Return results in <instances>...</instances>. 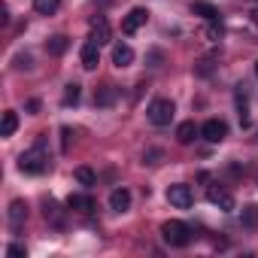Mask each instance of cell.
Here are the masks:
<instances>
[{
    "instance_id": "1",
    "label": "cell",
    "mask_w": 258,
    "mask_h": 258,
    "mask_svg": "<svg viewBox=\"0 0 258 258\" xmlns=\"http://www.w3.org/2000/svg\"><path fill=\"white\" fill-rule=\"evenodd\" d=\"M43 146H46V140L40 137L34 149H28V152H22V155H19V170H22V173L40 176V173H46V170H49V155L43 152Z\"/></svg>"
},
{
    "instance_id": "2",
    "label": "cell",
    "mask_w": 258,
    "mask_h": 258,
    "mask_svg": "<svg viewBox=\"0 0 258 258\" xmlns=\"http://www.w3.org/2000/svg\"><path fill=\"white\" fill-rule=\"evenodd\" d=\"M161 237H164V243L167 246H188L191 243V228L185 225V222H179V219H170V222H164L161 225Z\"/></svg>"
},
{
    "instance_id": "3",
    "label": "cell",
    "mask_w": 258,
    "mask_h": 258,
    "mask_svg": "<svg viewBox=\"0 0 258 258\" xmlns=\"http://www.w3.org/2000/svg\"><path fill=\"white\" fill-rule=\"evenodd\" d=\"M173 112H176V106H173V100H167V97L152 100L149 109H146V115H149V121H152L155 127H167V124L173 121Z\"/></svg>"
},
{
    "instance_id": "4",
    "label": "cell",
    "mask_w": 258,
    "mask_h": 258,
    "mask_svg": "<svg viewBox=\"0 0 258 258\" xmlns=\"http://www.w3.org/2000/svg\"><path fill=\"white\" fill-rule=\"evenodd\" d=\"M167 201H170L176 210H188V207L195 204V191H191V185L176 182V185H170V188H167Z\"/></svg>"
},
{
    "instance_id": "5",
    "label": "cell",
    "mask_w": 258,
    "mask_h": 258,
    "mask_svg": "<svg viewBox=\"0 0 258 258\" xmlns=\"http://www.w3.org/2000/svg\"><path fill=\"white\" fill-rule=\"evenodd\" d=\"M201 137L210 140V143H222V140L228 137V124H225L222 118H207V121L201 124Z\"/></svg>"
},
{
    "instance_id": "6",
    "label": "cell",
    "mask_w": 258,
    "mask_h": 258,
    "mask_svg": "<svg viewBox=\"0 0 258 258\" xmlns=\"http://www.w3.org/2000/svg\"><path fill=\"white\" fill-rule=\"evenodd\" d=\"M149 22V10H143V7H134L131 13H127L124 19H121V31L124 34H137L143 25Z\"/></svg>"
},
{
    "instance_id": "7",
    "label": "cell",
    "mask_w": 258,
    "mask_h": 258,
    "mask_svg": "<svg viewBox=\"0 0 258 258\" xmlns=\"http://www.w3.org/2000/svg\"><path fill=\"white\" fill-rule=\"evenodd\" d=\"M109 37H112L109 22H106L103 16H94V19H91V34H88V40H91V43H97V46H106V43H109Z\"/></svg>"
},
{
    "instance_id": "8",
    "label": "cell",
    "mask_w": 258,
    "mask_h": 258,
    "mask_svg": "<svg viewBox=\"0 0 258 258\" xmlns=\"http://www.w3.org/2000/svg\"><path fill=\"white\" fill-rule=\"evenodd\" d=\"M207 201H210L213 207L225 210V213L234 210V198H231V191H225V188H219V185H210V188H207Z\"/></svg>"
},
{
    "instance_id": "9",
    "label": "cell",
    "mask_w": 258,
    "mask_h": 258,
    "mask_svg": "<svg viewBox=\"0 0 258 258\" xmlns=\"http://www.w3.org/2000/svg\"><path fill=\"white\" fill-rule=\"evenodd\" d=\"M109 210H115V213H127V210H131V191H127L124 185L109 191Z\"/></svg>"
},
{
    "instance_id": "10",
    "label": "cell",
    "mask_w": 258,
    "mask_h": 258,
    "mask_svg": "<svg viewBox=\"0 0 258 258\" xmlns=\"http://www.w3.org/2000/svg\"><path fill=\"white\" fill-rule=\"evenodd\" d=\"M67 207H70L73 213H82V216H91L97 204H94V198H91V195H70V198H67Z\"/></svg>"
},
{
    "instance_id": "11",
    "label": "cell",
    "mask_w": 258,
    "mask_h": 258,
    "mask_svg": "<svg viewBox=\"0 0 258 258\" xmlns=\"http://www.w3.org/2000/svg\"><path fill=\"white\" fill-rule=\"evenodd\" d=\"M79 61H82V67H85V70H94V67L100 64V46L88 40V43L82 46V52H79Z\"/></svg>"
},
{
    "instance_id": "12",
    "label": "cell",
    "mask_w": 258,
    "mask_h": 258,
    "mask_svg": "<svg viewBox=\"0 0 258 258\" xmlns=\"http://www.w3.org/2000/svg\"><path fill=\"white\" fill-rule=\"evenodd\" d=\"M112 64L115 67H131L134 64V49L127 43H115L112 46Z\"/></svg>"
},
{
    "instance_id": "13",
    "label": "cell",
    "mask_w": 258,
    "mask_h": 258,
    "mask_svg": "<svg viewBox=\"0 0 258 258\" xmlns=\"http://www.w3.org/2000/svg\"><path fill=\"white\" fill-rule=\"evenodd\" d=\"M25 222H28V204L25 201H13L10 204V225H13V231H22Z\"/></svg>"
},
{
    "instance_id": "14",
    "label": "cell",
    "mask_w": 258,
    "mask_h": 258,
    "mask_svg": "<svg viewBox=\"0 0 258 258\" xmlns=\"http://www.w3.org/2000/svg\"><path fill=\"white\" fill-rule=\"evenodd\" d=\"M191 13L195 16H201L204 22H213V19H222V13H219V7H213L210 0H195L191 4Z\"/></svg>"
},
{
    "instance_id": "15",
    "label": "cell",
    "mask_w": 258,
    "mask_h": 258,
    "mask_svg": "<svg viewBox=\"0 0 258 258\" xmlns=\"http://www.w3.org/2000/svg\"><path fill=\"white\" fill-rule=\"evenodd\" d=\"M201 134V127L195 124V121H182L179 127H176V140L182 143V146H188V143H195V137Z\"/></svg>"
},
{
    "instance_id": "16",
    "label": "cell",
    "mask_w": 258,
    "mask_h": 258,
    "mask_svg": "<svg viewBox=\"0 0 258 258\" xmlns=\"http://www.w3.org/2000/svg\"><path fill=\"white\" fill-rule=\"evenodd\" d=\"M204 37H207V43H219V40L225 37V25H222V19H213V22H207V28H204Z\"/></svg>"
},
{
    "instance_id": "17",
    "label": "cell",
    "mask_w": 258,
    "mask_h": 258,
    "mask_svg": "<svg viewBox=\"0 0 258 258\" xmlns=\"http://www.w3.org/2000/svg\"><path fill=\"white\" fill-rule=\"evenodd\" d=\"M67 46H70V40H67L64 34H55V37L46 40V52H49V55H64Z\"/></svg>"
},
{
    "instance_id": "18",
    "label": "cell",
    "mask_w": 258,
    "mask_h": 258,
    "mask_svg": "<svg viewBox=\"0 0 258 258\" xmlns=\"http://www.w3.org/2000/svg\"><path fill=\"white\" fill-rule=\"evenodd\" d=\"M115 94H118L115 85H103V88H97V91H94V106H109V103L115 100Z\"/></svg>"
},
{
    "instance_id": "19",
    "label": "cell",
    "mask_w": 258,
    "mask_h": 258,
    "mask_svg": "<svg viewBox=\"0 0 258 258\" xmlns=\"http://www.w3.org/2000/svg\"><path fill=\"white\" fill-rule=\"evenodd\" d=\"M237 112H240V124L249 127V103H246V85H237Z\"/></svg>"
},
{
    "instance_id": "20",
    "label": "cell",
    "mask_w": 258,
    "mask_h": 258,
    "mask_svg": "<svg viewBox=\"0 0 258 258\" xmlns=\"http://www.w3.org/2000/svg\"><path fill=\"white\" fill-rule=\"evenodd\" d=\"M16 127H19V115H16L13 109H7V112H4V121H0V137H13Z\"/></svg>"
},
{
    "instance_id": "21",
    "label": "cell",
    "mask_w": 258,
    "mask_h": 258,
    "mask_svg": "<svg viewBox=\"0 0 258 258\" xmlns=\"http://www.w3.org/2000/svg\"><path fill=\"white\" fill-rule=\"evenodd\" d=\"M79 97H82V85H79V82L64 85V97H61V103H64V106H76V103H79Z\"/></svg>"
},
{
    "instance_id": "22",
    "label": "cell",
    "mask_w": 258,
    "mask_h": 258,
    "mask_svg": "<svg viewBox=\"0 0 258 258\" xmlns=\"http://www.w3.org/2000/svg\"><path fill=\"white\" fill-rule=\"evenodd\" d=\"M76 182L79 185H85V188H91V185H97V176H94V170L91 167H76Z\"/></svg>"
},
{
    "instance_id": "23",
    "label": "cell",
    "mask_w": 258,
    "mask_h": 258,
    "mask_svg": "<svg viewBox=\"0 0 258 258\" xmlns=\"http://www.w3.org/2000/svg\"><path fill=\"white\" fill-rule=\"evenodd\" d=\"M46 219H49L55 228H64V216H61V210H58V204H55L52 198L46 201Z\"/></svg>"
},
{
    "instance_id": "24",
    "label": "cell",
    "mask_w": 258,
    "mask_h": 258,
    "mask_svg": "<svg viewBox=\"0 0 258 258\" xmlns=\"http://www.w3.org/2000/svg\"><path fill=\"white\" fill-rule=\"evenodd\" d=\"M240 222H243V228H258V207H255V204L243 207V213H240Z\"/></svg>"
},
{
    "instance_id": "25",
    "label": "cell",
    "mask_w": 258,
    "mask_h": 258,
    "mask_svg": "<svg viewBox=\"0 0 258 258\" xmlns=\"http://www.w3.org/2000/svg\"><path fill=\"white\" fill-rule=\"evenodd\" d=\"M58 7H61V0H34V10L40 16H52V13H58Z\"/></svg>"
},
{
    "instance_id": "26",
    "label": "cell",
    "mask_w": 258,
    "mask_h": 258,
    "mask_svg": "<svg viewBox=\"0 0 258 258\" xmlns=\"http://www.w3.org/2000/svg\"><path fill=\"white\" fill-rule=\"evenodd\" d=\"M195 73H198V76H213V61H210V58H201V61L195 64Z\"/></svg>"
},
{
    "instance_id": "27",
    "label": "cell",
    "mask_w": 258,
    "mask_h": 258,
    "mask_svg": "<svg viewBox=\"0 0 258 258\" xmlns=\"http://www.w3.org/2000/svg\"><path fill=\"white\" fill-rule=\"evenodd\" d=\"M73 143V127H61V152H70Z\"/></svg>"
},
{
    "instance_id": "28",
    "label": "cell",
    "mask_w": 258,
    "mask_h": 258,
    "mask_svg": "<svg viewBox=\"0 0 258 258\" xmlns=\"http://www.w3.org/2000/svg\"><path fill=\"white\" fill-rule=\"evenodd\" d=\"M7 255H10V258H25V255H28V249H25L22 243H13V246L7 249Z\"/></svg>"
},
{
    "instance_id": "29",
    "label": "cell",
    "mask_w": 258,
    "mask_h": 258,
    "mask_svg": "<svg viewBox=\"0 0 258 258\" xmlns=\"http://www.w3.org/2000/svg\"><path fill=\"white\" fill-rule=\"evenodd\" d=\"M31 64H34L31 55H19V58H16V67H19V70H31Z\"/></svg>"
},
{
    "instance_id": "30",
    "label": "cell",
    "mask_w": 258,
    "mask_h": 258,
    "mask_svg": "<svg viewBox=\"0 0 258 258\" xmlns=\"http://www.w3.org/2000/svg\"><path fill=\"white\" fill-rule=\"evenodd\" d=\"M0 25H4V28L10 25V10L7 7H0Z\"/></svg>"
},
{
    "instance_id": "31",
    "label": "cell",
    "mask_w": 258,
    "mask_h": 258,
    "mask_svg": "<svg viewBox=\"0 0 258 258\" xmlns=\"http://www.w3.org/2000/svg\"><path fill=\"white\" fill-rule=\"evenodd\" d=\"M249 22H252V25H255V28H258V7H255V10H252V13H249Z\"/></svg>"
},
{
    "instance_id": "32",
    "label": "cell",
    "mask_w": 258,
    "mask_h": 258,
    "mask_svg": "<svg viewBox=\"0 0 258 258\" xmlns=\"http://www.w3.org/2000/svg\"><path fill=\"white\" fill-rule=\"evenodd\" d=\"M255 76H258V61H255Z\"/></svg>"
},
{
    "instance_id": "33",
    "label": "cell",
    "mask_w": 258,
    "mask_h": 258,
    "mask_svg": "<svg viewBox=\"0 0 258 258\" xmlns=\"http://www.w3.org/2000/svg\"><path fill=\"white\" fill-rule=\"evenodd\" d=\"M255 140H258V137H255Z\"/></svg>"
}]
</instances>
